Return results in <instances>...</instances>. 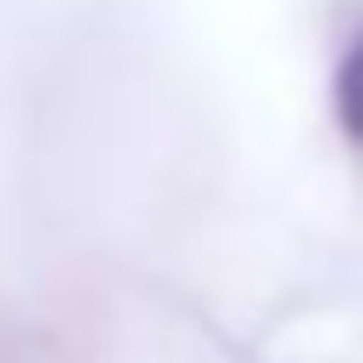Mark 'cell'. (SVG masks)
Listing matches in <instances>:
<instances>
[{
  "mask_svg": "<svg viewBox=\"0 0 363 363\" xmlns=\"http://www.w3.org/2000/svg\"><path fill=\"white\" fill-rule=\"evenodd\" d=\"M337 115H343V128L363 142V34H357V48L343 54V67H337Z\"/></svg>",
  "mask_w": 363,
  "mask_h": 363,
  "instance_id": "1",
  "label": "cell"
}]
</instances>
